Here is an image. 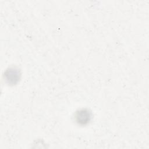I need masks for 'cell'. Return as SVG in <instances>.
<instances>
[{"label": "cell", "mask_w": 149, "mask_h": 149, "mask_svg": "<svg viewBox=\"0 0 149 149\" xmlns=\"http://www.w3.org/2000/svg\"><path fill=\"white\" fill-rule=\"evenodd\" d=\"M4 74L6 81L10 84H15L19 81L20 76L19 70L14 68L6 70Z\"/></svg>", "instance_id": "obj_1"}, {"label": "cell", "mask_w": 149, "mask_h": 149, "mask_svg": "<svg viewBox=\"0 0 149 149\" xmlns=\"http://www.w3.org/2000/svg\"><path fill=\"white\" fill-rule=\"evenodd\" d=\"M75 119L78 124L84 125L90 122L91 119V113L87 109H81L76 113Z\"/></svg>", "instance_id": "obj_2"}]
</instances>
